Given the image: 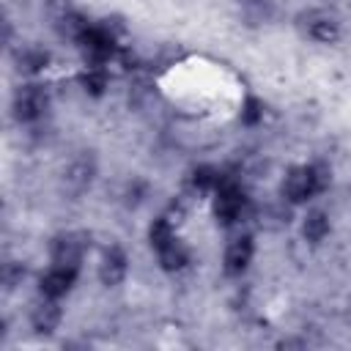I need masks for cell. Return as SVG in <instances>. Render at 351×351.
Segmentation results:
<instances>
[{"instance_id":"cell-1","label":"cell","mask_w":351,"mask_h":351,"mask_svg":"<svg viewBox=\"0 0 351 351\" xmlns=\"http://www.w3.org/2000/svg\"><path fill=\"white\" fill-rule=\"evenodd\" d=\"M332 184V170L324 162H313V165H302L288 170V176L282 178V197L291 203H307L310 197L326 192Z\"/></svg>"},{"instance_id":"cell-2","label":"cell","mask_w":351,"mask_h":351,"mask_svg":"<svg viewBox=\"0 0 351 351\" xmlns=\"http://www.w3.org/2000/svg\"><path fill=\"white\" fill-rule=\"evenodd\" d=\"M247 214V195L241 192V186L236 181L222 178L214 189V217L222 225H233L239 219H244Z\"/></svg>"},{"instance_id":"cell-3","label":"cell","mask_w":351,"mask_h":351,"mask_svg":"<svg viewBox=\"0 0 351 351\" xmlns=\"http://www.w3.org/2000/svg\"><path fill=\"white\" fill-rule=\"evenodd\" d=\"M49 107V96L41 85H22L14 93V115L22 123H33L38 121Z\"/></svg>"},{"instance_id":"cell-4","label":"cell","mask_w":351,"mask_h":351,"mask_svg":"<svg viewBox=\"0 0 351 351\" xmlns=\"http://www.w3.org/2000/svg\"><path fill=\"white\" fill-rule=\"evenodd\" d=\"M85 255V236L82 233H60L49 244V258L58 266H74L80 269Z\"/></svg>"},{"instance_id":"cell-5","label":"cell","mask_w":351,"mask_h":351,"mask_svg":"<svg viewBox=\"0 0 351 351\" xmlns=\"http://www.w3.org/2000/svg\"><path fill=\"white\" fill-rule=\"evenodd\" d=\"M77 274H80V269H74V266H58V263H52V266L41 274V280H38V291H41V296L63 299V296L74 288Z\"/></svg>"},{"instance_id":"cell-6","label":"cell","mask_w":351,"mask_h":351,"mask_svg":"<svg viewBox=\"0 0 351 351\" xmlns=\"http://www.w3.org/2000/svg\"><path fill=\"white\" fill-rule=\"evenodd\" d=\"M252 258H255V241H252V236H239V239H233V241L225 247V258H222L225 274H230V277L244 274V271L250 269Z\"/></svg>"},{"instance_id":"cell-7","label":"cell","mask_w":351,"mask_h":351,"mask_svg":"<svg viewBox=\"0 0 351 351\" xmlns=\"http://www.w3.org/2000/svg\"><path fill=\"white\" fill-rule=\"evenodd\" d=\"M63 321V307H60V299H49V296H41V302L33 304L30 310V326L33 332L38 335H52Z\"/></svg>"},{"instance_id":"cell-8","label":"cell","mask_w":351,"mask_h":351,"mask_svg":"<svg viewBox=\"0 0 351 351\" xmlns=\"http://www.w3.org/2000/svg\"><path fill=\"white\" fill-rule=\"evenodd\" d=\"M126 271H129V258L121 247H110L104 255H101V263H99V280L101 285L107 288H115L126 280Z\"/></svg>"},{"instance_id":"cell-9","label":"cell","mask_w":351,"mask_h":351,"mask_svg":"<svg viewBox=\"0 0 351 351\" xmlns=\"http://www.w3.org/2000/svg\"><path fill=\"white\" fill-rule=\"evenodd\" d=\"M93 176H96V162H93L90 156H80V159H74V162L66 167L63 181H66V186H69L71 192H85V189L90 186Z\"/></svg>"},{"instance_id":"cell-10","label":"cell","mask_w":351,"mask_h":351,"mask_svg":"<svg viewBox=\"0 0 351 351\" xmlns=\"http://www.w3.org/2000/svg\"><path fill=\"white\" fill-rule=\"evenodd\" d=\"M329 230H332L329 214L321 211V208L307 211V217L302 219V236H304V241H310V244H321V241L329 236Z\"/></svg>"},{"instance_id":"cell-11","label":"cell","mask_w":351,"mask_h":351,"mask_svg":"<svg viewBox=\"0 0 351 351\" xmlns=\"http://www.w3.org/2000/svg\"><path fill=\"white\" fill-rule=\"evenodd\" d=\"M156 252H159V266H162L165 271H181V269H186L189 261H192L189 250H186L178 239H173L170 244H165V247L156 250Z\"/></svg>"},{"instance_id":"cell-12","label":"cell","mask_w":351,"mask_h":351,"mask_svg":"<svg viewBox=\"0 0 351 351\" xmlns=\"http://www.w3.org/2000/svg\"><path fill=\"white\" fill-rule=\"evenodd\" d=\"M88 30H90V22H88L82 14H77V11H66V14L58 16V33H60L63 38L74 41V44H80Z\"/></svg>"},{"instance_id":"cell-13","label":"cell","mask_w":351,"mask_h":351,"mask_svg":"<svg viewBox=\"0 0 351 351\" xmlns=\"http://www.w3.org/2000/svg\"><path fill=\"white\" fill-rule=\"evenodd\" d=\"M80 88L88 93V96H101L110 85V77H107V69L104 66H85L77 77Z\"/></svg>"},{"instance_id":"cell-14","label":"cell","mask_w":351,"mask_h":351,"mask_svg":"<svg viewBox=\"0 0 351 351\" xmlns=\"http://www.w3.org/2000/svg\"><path fill=\"white\" fill-rule=\"evenodd\" d=\"M16 63H19V71L38 74V71H44L49 66V52L41 49V47H25L19 52V58H16Z\"/></svg>"},{"instance_id":"cell-15","label":"cell","mask_w":351,"mask_h":351,"mask_svg":"<svg viewBox=\"0 0 351 351\" xmlns=\"http://www.w3.org/2000/svg\"><path fill=\"white\" fill-rule=\"evenodd\" d=\"M307 33H310V38L318 41V44H335V41L340 38V25H337L332 16H318V19L310 22Z\"/></svg>"},{"instance_id":"cell-16","label":"cell","mask_w":351,"mask_h":351,"mask_svg":"<svg viewBox=\"0 0 351 351\" xmlns=\"http://www.w3.org/2000/svg\"><path fill=\"white\" fill-rule=\"evenodd\" d=\"M176 239V230H173V219L170 217H156L151 225H148V241L154 250H162L165 244H170Z\"/></svg>"},{"instance_id":"cell-17","label":"cell","mask_w":351,"mask_h":351,"mask_svg":"<svg viewBox=\"0 0 351 351\" xmlns=\"http://www.w3.org/2000/svg\"><path fill=\"white\" fill-rule=\"evenodd\" d=\"M192 186L195 189H200V192H214L217 189V184L222 181V173L217 170V167H211V165H197L195 170H192Z\"/></svg>"},{"instance_id":"cell-18","label":"cell","mask_w":351,"mask_h":351,"mask_svg":"<svg viewBox=\"0 0 351 351\" xmlns=\"http://www.w3.org/2000/svg\"><path fill=\"white\" fill-rule=\"evenodd\" d=\"M261 118H263V104H261L258 99L250 96V99L241 104V121H244L247 126H255Z\"/></svg>"},{"instance_id":"cell-19","label":"cell","mask_w":351,"mask_h":351,"mask_svg":"<svg viewBox=\"0 0 351 351\" xmlns=\"http://www.w3.org/2000/svg\"><path fill=\"white\" fill-rule=\"evenodd\" d=\"M22 277H25V269H22V263H16V261H8V263H3V285L11 291V288H16L19 282H22Z\"/></svg>"}]
</instances>
